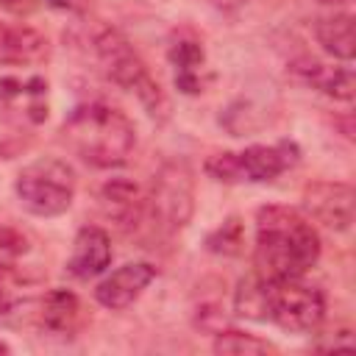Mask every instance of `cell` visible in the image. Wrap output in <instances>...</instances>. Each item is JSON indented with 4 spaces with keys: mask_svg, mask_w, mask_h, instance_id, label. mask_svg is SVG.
Wrapping results in <instances>:
<instances>
[{
    "mask_svg": "<svg viewBox=\"0 0 356 356\" xmlns=\"http://www.w3.org/2000/svg\"><path fill=\"white\" fill-rule=\"evenodd\" d=\"M211 6H217V8H225V11H231V8H236V6H242L245 0H209Z\"/></svg>",
    "mask_w": 356,
    "mask_h": 356,
    "instance_id": "cell-22",
    "label": "cell"
},
{
    "mask_svg": "<svg viewBox=\"0 0 356 356\" xmlns=\"http://www.w3.org/2000/svg\"><path fill=\"white\" fill-rule=\"evenodd\" d=\"M111 264V239L97 225H83L72 242V253L67 261L70 275L75 278H92L103 273Z\"/></svg>",
    "mask_w": 356,
    "mask_h": 356,
    "instance_id": "cell-11",
    "label": "cell"
},
{
    "mask_svg": "<svg viewBox=\"0 0 356 356\" xmlns=\"http://www.w3.org/2000/svg\"><path fill=\"white\" fill-rule=\"evenodd\" d=\"M103 209L108 217L120 220V225H136L145 209V197L139 195V189L128 181H111L103 186Z\"/></svg>",
    "mask_w": 356,
    "mask_h": 356,
    "instance_id": "cell-15",
    "label": "cell"
},
{
    "mask_svg": "<svg viewBox=\"0 0 356 356\" xmlns=\"http://www.w3.org/2000/svg\"><path fill=\"white\" fill-rule=\"evenodd\" d=\"M242 245V228H239V220H228L217 234L209 236V248L217 250V253H236Z\"/></svg>",
    "mask_w": 356,
    "mask_h": 356,
    "instance_id": "cell-19",
    "label": "cell"
},
{
    "mask_svg": "<svg viewBox=\"0 0 356 356\" xmlns=\"http://www.w3.org/2000/svg\"><path fill=\"white\" fill-rule=\"evenodd\" d=\"M50 6H56V8H61V11H72V14H81V11H86L89 8V3L92 0H47Z\"/></svg>",
    "mask_w": 356,
    "mask_h": 356,
    "instance_id": "cell-21",
    "label": "cell"
},
{
    "mask_svg": "<svg viewBox=\"0 0 356 356\" xmlns=\"http://www.w3.org/2000/svg\"><path fill=\"white\" fill-rule=\"evenodd\" d=\"M156 278V267L147 264V261H128L122 264L120 270H114L111 275H106L97 289H95V298L100 306L106 309H125L131 306L142 289H147V284Z\"/></svg>",
    "mask_w": 356,
    "mask_h": 356,
    "instance_id": "cell-10",
    "label": "cell"
},
{
    "mask_svg": "<svg viewBox=\"0 0 356 356\" xmlns=\"http://www.w3.org/2000/svg\"><path fill=\"white\" fill-rule=\"evenodd\" d=\"M300 150L295 142H275V145H250L242 153H217L206 161V172L222 184L239 181H273L289 167H295Z\"/></svg>",
    "mask_w": 356,
    "mask_h": 356,
    "instance_id": "cell-6",
    "label": "cell"
},
{
    "mask_svg": "<svg viewBox=\"0 0 356 356\" xmlns=\"http://www.w3.org/2000/svg\"><path fill=\"white\" fill-rule=\"evenodd\" d=\"M309 83H314L320 92L337 97V100H350L353 97V70L350 67H325V64H306L300 67Z\"/></svg>",
    "mask_w": 356,
    "mask_h": 356,
    "instance_id": "cell-17",
    "label": "cell"
},
{
    "mask_svg": "<svg viewBox=\"0 0 356 356\" xmlns=\"http://www.w3.org/2000/svg\"><path fill=\"white\" fill-rule=\"evenodd\" d=\"M61 142L92 167H120L128 161L136 131L134 122L114 106L83 103L61 125Z\"/></svg>",
    "mask_w": 356,
    "mask_h": 356,
    "instance_id": "cell-3",
    "label": "cell"
},
{
    "mask_svg": "<svg viewBox=\"0 0 356 356\" xmlns=\"http://www.w3.org/2000/svg\"><path fill=\"white\" fill-rule=\"evenodd\" d=\"M170 61L175 67V86L186 95H197L206 86V53L197 39L175 36L170 44Z\"/></svg>",
    "mask_w": 356,
    "mask_h": 356,
    "instance_id": "cell-13",
    "label": "cell"
},
{
    "mask_svg": "<svg viewBox=\"0 0 356 356\" xmlns=\"http://www.w3.org/2000/svg\"><path fill=\"white\" fill-rule=\"evenodd\" d=\"M95 53H97V61L103 64V72L122 89L134 92L139 97V103L156 117V114H164L167 108V100L156 83V78L147 72L145 61L139 58V53L128 44V39L114 31V28H106L100 31V36L95 39Z\"/></svg>",
    "mask_w": 356,
    "mask_h": 356,
    "instance_id": "cell-4",
    "label": "cell"
},
{
    "mask_svg": "<svg viewBox=\"0 0 356 356\" xmlns=\"http://www.w3.org/2000/svg\"><path fill=\"white\" fill-rule=\"evenodd\" d=\"M47 58V39L28 25L0 22V64H36Z\"/></svg>",
    "mask_w": 356,
    "mask_h": 356,
    "instance_id": "cell-14",
    "label": "cell"
},
{
    "mask_svg": "<svg viewBox=\"0 0 356 356\" xmlns=\"http://www.w3.org/2000/svg\"><path fill=\"white\" fill-rule=\"evenodd\" d=\"M303 206L317 222H323L334 231H348L353 222V189L348 184L317 181V184L306 186Z\"/></svg>",
    "mask_w": 356,
    "mask_h": 356,
    "instance_id": "cell-8",
    "label": "cell"
},
{
    "mask_svg": "<svg viewBox=\"0 0 356 356\" xmlns=\"http://www.w3.org/2000/svg\"><path fill=\"white\" fill-rule=\"evenodd\" d=\"M320 3H334L337 6V3H348V0H320Z\"/></svg>",
    "mask_w": 356,
    "mask_h": 356,
    "instance_id": "cell-23",
    "label": "cell"
},
{
    "mask_svg": "<svg viewBox=\"0 0 356 356\" xmlns=\"http://www.w3.org/2000/svg\"><path fill=\"white\" fill-rule=\"evenodd\" d=\"M86 323V312L81 300L67 289H50L36 298L33 325L58 337H75Z\"/></svg>",
    "mask_w": 356,
    "mask_h": 356,
    "instance_id": "cell-9",
    "label": "cell"
},
{
    "mask_svg": "<svg viewBox=\"0 0 356 356\" xmlns=\"http://www.w3.org/2000/svg\"><path fill=\"white\" fill-rule=\"evenodd\" d=\"M317 42L323 44L325 53H331L334 58L350 61L353 58V17L350 14H331L317 19Z\"/></svg>",
    "mask_w": 356,
    "mask_h": 356,
    "instance_id": "cell-16",
    "label": "cell"
},
{
    "mask_svg": "<svg viewBox=\"0 0 356 356\" xmlns=\"http://www.w3.org/2000/svg\"><path fill=\"white\" fill-rule=\"evenodd\" d=\"M320 256V236L306 217L286 206H264L256 217L253 264L261 278H300Z\"/></svg>",
    "mask_w": 356,
    "mask_h": 356,
    "instance_id": "cell-1",
    "label": "cell"
},
{
    "mask_svg": "<svg viewBox=\"0 0 356 356\" xmlns=\"http://www.w3.org/2000/svg\"><path fill=\"white\" fill-rule=\"evenodd\" d=\"M214 350L217 353H245V356H253V353H270L275 350L267 339H259L256 334H245V331H220L217 339H214Z\"/></svg>",
    "mask_w": 356,
    "mask_h": 356,
    "instance_id": "cell-18",
    "label": "cell"
},
{
    "mask_svg": "<svg viewBox=\"0 0 356 356\" xmlns=\"http://www.w3.org/2000/svg\"><path fill=\"white\" fill-rule=\"evenodd\" d=\"M19 203L36 217H56L75 197V172L61 159H36L17 175Z\"/></svg>",
    "mask_w": 356,
    "mask_h": 356,
    "instance_id": "cell-5",
    "label": "cell"
},
{
    "mask_svg": "<svg viewBox=\"0 0 356 356\" xmlns=\"http://www.w3.org/2000/svg\"><path fill=\"white\" fill-rule=\"evenodd\" d=\"M0 103L28 122H42L47 117V81L44 78H3Z\"/></svg>",
    "mask_w": 356,
    "mask_h": 356,
    "instance_id": "cell-12",
    "label": "cell"
},
{
    "mask_svg": "<svg viewBox=\"0 0 356 356\" xmlns=\"http://www.w3.org/2000/svg\"><path fill=\"white\" fill-rule=\"evenodd\" d=\"M0 350H8V348H6V345H3V342H0Z\"/></svg>",
    "mask_w": 356,
    "mask_h": 356,
    "instance_id": "cell-24",
    "label": "cell"
},
{
    "mask_svg": "<svg viewBox=\"0 0 356 356\" xmlns=\"http://www.w3.org/2000/svg\"><path fill=\"white\" fill-rule=\"evenodd\" d=\"M25 253V236L8 225H0V264Z\"/></svg>",
    "mask_w": 356,
    "mask_h": 356,
    "instance_id": "cell-20",
    "label": "cell"
},
{
    "mask_svg": "<svg viewBox=\"0 0 356 356\" xmlns=\"http://www.w3.org/2000/svg\"><path fill=\"white\" fill-rule=\"evenodd\" d=\"M236 314L248 320L275 323L284 331L306 334L314 331L323 323L325 314V298L320 289L300 284V278H261L250 275L239 281V289L234 295Z\"/></svg>",
    "mask_w": 356,
    "mask_h": 356,
    "instance_id": "cell-2",
    "label": "cell"
},
{
    "mask_svg": "<svg viewBox=\"0 0 356 356\" xmlns=\"http://www.w3.org/2000/svg\"><path fill=\"white\" fill-rule=\"evenodd\" d=\"M153 214L164 220L170 228H181L192 214V172L184 161L167 164L153 186L150 197Z\"/></svg>",
    "mask_w": 356,
    "mask_h": 356,
    "instance_id": "cell-7",
    "label": "cell"
}]
</instances>
